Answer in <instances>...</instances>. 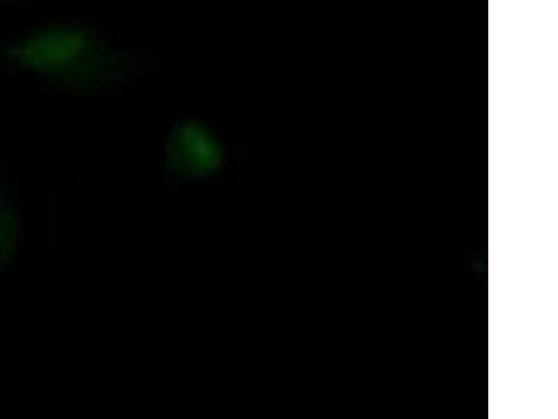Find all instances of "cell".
Wrapping results in <instances>:
<instances>
[{
  "label": "cell",
  "mask_w": 558,
  "mask_h": 419,
  "mask_svg": "<svg viewBox=\"0 0 558 419\" xmlns=\"http://www.w3.org/2000/svg\"><path fill=\"white\" fill-rule=\"evenodd\" d=\"M9 58L32 72L52 79H84L107 70L108 57L102 45L83 27L54 24L10 45Z\"/></svg>",
  "instance_id": "obj_1"
}]
</instances>
